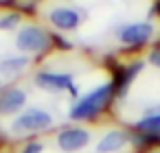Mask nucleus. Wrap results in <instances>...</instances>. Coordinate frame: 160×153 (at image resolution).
Instances as JSON below:
<instances>
[{
	"instance_id": "nucleus-1",
	"label": "nucleus",
	"mask_w": 160,
	"mask_h": 153,
	"mask_svg": "<svg viewBox=\"0 0 160 153\" xmlns=\"http://www.w3.org/2000/svg\"><path fill=\"white\" fill-rule=\"evenodd\" d=\"M114 98H116V94H114L112 81L101 83V85H97L94 90H90L88 94H83V96L70 107V118H72V120H92V118H97L99 114H103V112L112 105Z\"/></svg>"
},
{
	"instance_id": "nucleus-2",
	"label": "nucleus",
	"mask_w": 160,
	"mask_h": 153,
	"mask_svg": "<svg viewBox=\"0 0 160 153\" xmlns=\"http://www.w3.org/2000/svg\"><path fill=\"white\" fill-rule=\"evenodd\" d=\"M51 40H53V35L46 29H42L38 24H27V26H22L18 31L16 46H18V50H22L27 55H38V53L48 50Z\"/></svg>"
},
{
	"instance_id": "nucleus-3",
	"label": "nucleus",
	"mask_w": 160,
	"mask_h": 153,
	"mask_svg": "<svg viewBox=\"0 0 160 153\" xmlns=\"http://www.w3.org/2000/svg\"><path fill=\"white\" fill-rule=\"evenodd\" d=\"M156 35V24L151 20H140V22H129L123 24L116 33L118 42L127 48H140L145 44H149Z\"/></svg>"
},
{
	"instance_id": "nucleus-4",
	"label": "nucleus",
	"mask_w": 160,
	"mask_h": 153,
	"mask_svg": "<svg viewBox=\"0 0 160 153\" xmlns=\"http://www.w3.org/2000/svg\"><path fill=\"white\" fill-rule=\"evenodd\" d=\"M53 125V116L46 112V109H40V107H31V109H24L11 125V129L16 133H33V131H44V129H51Z\"/></svg>"
},
{
	"instance_id": "nucleus-5",
	"label": "nucleus",
	"mask_w": 160,
	"mask_h": 153,
	"mask_svg": "<svg viewBox=\"0 0 160 153\" xmlns=\"http://www.w3.org/2000/svg\"><path fill=\"white\" fill-rule=\"evenodd\" d=\"M145 68L142 59L129 61V64H116L112 68V85H114V94L118 98H123L129 92V85L134 83V79L140 74V70Z\"/></svg>"
},
{
	"instance_id": "nucleus-6",
	"label": "nucleus",
	"mask_w": 160,
	"mask_h": 153,
	"mask_svg": "<svg viewBox=\"0 0 160 153\" xmlns=\"http://www.w3.org/2000/svg\"><path fill=\"white\" fill-rule=\"evenodd\" d=\"M35 83L42 88V90H48V92H70L77 96V85H75V79L72 74L68 72H53V70H40L35 74Z\"/></svg>"
},
{
	"instance_id": "nucleus-7",
	"label": "nucleus",
	"mask_w": 160,
	"mask_h": 153,
	"mask_svg": "<svg viewBox=\"0 0 160 153\" xmlns=\"http://www.w3.org/2000/svg\"><path fill=\"white\" fill-rule=\"evenodd\" d=\"M92 140V133L83 127H64L59 133H57V146L66 153H75V151H81L90 144Z\"/></svg>"
},
{
	"instance_id": "nucleus-8",
	"label": "nucleus",
	"mask_w": 160,
	"mask_h": 153,
	"mask_svg": "<svg viewBox=\"0 0 160 153\" xmlns=\"http://www.w3.org/2000/svg\"><path fill=\"white\" fill-rule=\"evenodd\" d=\"M48 20L59 31H75L81 24L83 13L79 9H75V7H55V9L48 11Z\"/></svg>"
},
{
	"instance_id": "nucleus-9",
	"label": "nucleus",
	"mask_w": 160,
	"mask_h": 153,
	"mask_svg": "<svg viewBox=\"0 0 160 153\" xmlns=\"http://www.w3.org/2000/svg\"><path fill=\"white\" fill-rule=\"evenodd\" d=\"M129 140H132V136L127 129H110L97 142V153H118L129 144Z\"/></svg>"
},
{
	"instance_id": "nucleus-10",
	"label": "nucleus",
	"mask_w": 160,
	"mask_h": 153,
	"mask_svg": "<svg viewBox=\"0 0 160 153\" xmlns=\"http://www.w3.org/2000/svg\"><path fill=\"white\" fill-rule=\"evenodd\" d=\"M27 105V92L20 88H7L0 90V116L18 114Z\"/></svg>"
},
{
	"instance_id": "nucleus-11",
	"label": "nucleus",
	"mask_w": 160,
	"mask_h": 153,
	"mask_svg": "<svg viewBox=\"0 0 160 153\" xmlns=\"http://www.w3.org/2000/svg\"><path fill=\"white\" fill-rule=\"evenodd\" d=\"M132 131H140V133L160 138V114H142V116L134 122Z\"/></svg>"
},
{
	"instance_id": "nucleus-12",
	"label": "nucleus",
	"mask_w": 160,
	"mask_h": 153,
	"mask_svg": "<svg viewBox=\"0 0 160 153\" xmlns=\"http://www.w3.org/2000/svg\"><path fill=\"white\" fill-rule=\"evenodd\" d=\"M129 136H132L129 144H132L138 153H147V151H151L153 146L160 149V138H156V136H147V133H140V131H129Z\"/></svg>"
},
{
	"instance_id": "nucleus-13",
	"label": "nucleus",
	"mask_w": 160,
	"mask_h": 153,
	"mask_svg": "<svg viewBox=\"0 0 160 153\" xmlns=\"http://www.w3.org/2000/svg\"><path fill=\"white\" fill-rule=\"evenodd\" d=\"M29 57L27 55H13V57H7L0 61V72L2 74H20L27 66H29Z\"/></svg>"
},
{
	"instance_id": "nucleus-14",
	"label": "nucleus",
	"mask_w": 160,
	"mask_h": 153,
	"mask_svg": "<svg viewBox=\"0 0 160 153\" xmlns=\"http://www.w3.org/2000/svg\"><path fill=\"white\" fill-rule=\"evenodd\" d=\"M18 22H20V16L18 13H9L5 18H0V29H2V31H11V29L18 26Z\"/></svg>"
},
{
	"instance_id": "nucleus-15",
	"label": "nucleus",
	"mask_w": 160,
	"mask_h": 153,
	"mask_svg": "<svg viewBox=\"0 0 160 153\" xmlns=\"http://www.w3.org/2000/svg\"><path fill=\"white\" fill-rule=\"evenodd\" d=\"M147 61H149L153 68H158V70H160V42H158L156 46H151V48H149V53H147Z\"/></svg>"
},
{
	"instance_id": "nucleus-16",
	"label": "nucleus",
	"mask_w": 160,
	"mask_h": 153,
	"mask_svg": "<svg viewBox=\"0 0 160 153\" xmlns=\"http://www.w3.org/2000/svg\"><path fill=\"white\" fill-rule=\"evenodd\" d=\"M42 151H44V144L42 142H29L22 149V153H42Z\"/></svg>"
},
{
	"instance_id": "nucleus-17",
	"label": "nucleus",
	"mask_w": 160,
	"mask_h": 153,
	"mask_svg": "<svg viewBox=\"0 0 160 153\" xmlns=\"http://www.w3.org/2000/svg\"><path fill=\"white\" fill-rule=\"evenodd\" d=\"M151 16H156V18H160V0H156V2L151 5V11H149Z\"/></svg>"
},
{
	"instance_id": "nucleus-18",
	"label": "nucleus",
	"mask_w": 160,
	"mask_h": 153,
	"mask_svg": "<svg viewBox=\"0 0 160 153\" xmlns=\"http://www.w3.org/2000/svg\"><path fill=\"white\" fill-rule=\"evenodd\" d=\"M158 153H160V149H158Z\"/></svg>"
}]
</instances>
